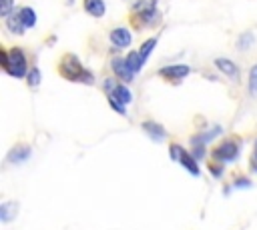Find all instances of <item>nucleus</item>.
<instances>
[{"mask_svg": "<svg viewBox=\"0 0 257 230\" xmlns=\"http://www.w3.org/2000/svg\"><path fill=\"white\" fill-rule=\"evenodd\" d=\"M12 6H14V0H0V16H10L12 12Z\"/></svg>", "mask_w": 257, "mask_h": 230, "instance_id": "24", "label": "nucleus"}, {"mask_svg": "<svg viewBox=\"0 0 257 230\" xmlns=\"http://www.w3.org/2000/svg\"><path fill=\"white\" fill-rule=\"evenodd\" d=\"M84 10H86L90 16L100 18V16L104 14L106 6H104V2H102V0H84Z\"/></svg>", "mask_w": 257, "mask_h": 230, "instance_id": "14", "label": "nucleus"}, {"mask_svg": "<svg viewBox=\"0 0 257 230\" xmlns=\"http://www.w3.org/2000/svg\"><path fill=\"white\" fill-rule=\"evenodd\" d=\"M209 170L213 172V176H215V178H219V176L223 174V162H217V160H211V162H209Z\"/></svg>", "mask_w": 257, "mask_h": 230, "instance_id": "25", "label": "nucleus"}, {"mask_svg": "<svg viewBox=\"0 0 257 230\" xmlns=\"http://www.w3.org/2000/svg\"><path fill=\"white\" fill-rule=\"evenodd\" d=\"M155 46H157V38H149V40H145V42H143V46H141V50H139V52L145 56V60H147V56L153 52V48H155Z\"/></svg>", "mask_w": 257, "mask_h": 230, "instance_id": "21", "label": "nucleus"}, {"mask_svg": "<svg viewBox=\"0 0 257 230\" xmlns=\"http://www.w3.org/2000/svg\"><path fill=\"white\" fill-rule=\"evenodd\" d=\"M108 102H110V106H112V110H114V112H118V114H126L124 104H122L120 100H116L112 94H108Z\"/></svg>", "mask_w": 257, "mask_h": 230, "instance_id": "23", "label": "nucleus"}, {"mask_svg": "<svg viewBox=\"0 0 257 230\" xmlns=\"http://www.w3.org/2000/svg\"><path fill=\"white\" fill-rule=\"evenodd\" d=\"M143 130L151 136V140H155V142H161L165 136H167V132H165V128L159 124V122H153V120H147V122H143Z\"/></svg>", "mask_w": 257, "mask_h": 230, "instance_id": "9", "label": "nucleus"}, {"mask_svg": "<svg viewBox=\"0 0 257 230\" xmlns=\"http://www.w3.org/2000/svg\"><path fill=\"white\" fill-rule=\"evenodd\" d=\"M237 154H239V144L235 140H223L217 148H213L211 158L225 164V162H233L237 158Z\"/></svg>", "mask_w": 257, "mask_h": 230, "instance_id": "5", "label": "nucleus"}, {"mask_svg": "<svg viewBox=\"0 0 257 230\" xmlns=\"http://www.w3.org/2000/svg\"><path fill=\"white\" fill-rule=\"evenodd\" d=\"M32 154V150H30V146H26V144H18V146H14L10 152H8V162H12V164H18V162H24L28 156Z\"/></svg>", "mask_w": 257, "mask_h": 230, "instance_id": "10", "label": "nucleus"}, {"mask_svg": "<svg viewBox=\"0 0 257 230\" xmlns=\"http://www.w3.org/2000/svg\"><path fill=\"white\" fill-rule=\"evenodd\" d=\"M221 134V126H213L211 130H207V132H203V134H197L195 138H191V142L193 144H207V142H211L215 136H219Z\"/></svg>", "mask_w": 257, "mask_h": 230, "instance_id": "16", "label": "nucleus"}, {"mask_svg": "<svg viewBox=\"0 0 257 230\" xmlns=\"http://www.w3.org/2000/svg\"><path fill=\"white\" fill-rule=\"evenodd\" d=\"M26 80H28V86H38L40 84V70L38 68H32V70H28V76H26Z\"/></svg>", "mask_w": 257, "mask_h": 230, "instance_id": "22", "label": "nucleus"}, {"mask_svg": "<svg viewBox=\"0 0 257 230\" xmlns=\"http://www.w3.org/2000/svg\"><path fill=\"white\" fill-rule=\"evenodd\" d=\"M249 92L257 96V64L249 70Z\"/></svg>", "mask_w": 257, "mask_h": 230, "instance_id": "20", "label": "nucleus"}, {"mask_svg": "<svg viewBox=\"0 0 257 230\" xmlns=\"http://www.w3.org/2000/svg\"><path fill=\"white\" fill-rule=\"evenodd\" d=\"M20 18H22L24 28H34V24H36V12L30 6H26V8L20 10Z\"/></svg>", "mask_w": 257, "mask_h": 230, "instance_id": "18", "label": "nucleus"}, {"mask_svg": "<svg viewBox=\"0 0 257 230\" xmlns=\"http://www.w3.org/2000/svg\"><path fill=\"white\" fill-rule=\"evenodd\" d=\"M0 60H2V68L6 70L8 76L24 78L28 74V70H26V56H24V52L20 48L2 50L0 52Z\"/></svg>", "mask_w": 257, "mask_h": 230, "instance_id": "1", "label": "nucleus"}, {"mask_svg": "<svg viewBox=\"0 0 257 230\" xmlns=\"http://www.w3.org/2000/svg\"><path fill=\"white\" fill-rule=\"evenodd\" d=\"M251 170L257 172V142H255V148H253V154H251Z\"/></svg>", "mask_w": 257, "mask_h": 230, "instance_id": "27", "label": "nucleus"}, {"mask_svg": "<svg viewBox=\"0 0 257 230\" xmlns=\"http://www.w3.org/2000/svg\"><path fill=\"white\" fill-rule=\"evenodd\" d=\"M131 40H133V36H131V32H128L126 28H114V30L110 32V42H112L116 48H126V46H131Z\"/></svg>", "mask_w": 257, "mask_h": 230, "instance_id": "8", "label": "nucleus"}, {"mask_svg": "<svg viewBox=\"0 0 257 230\" xmlns=\"http://www.w3.org/2000/svg\"><path fill=\"white\" fill-rule=\"evenodd\" d=\"M18 214V204L16 202H4L0 204V220L2 222H12Z\"/></svg>", "mask_w": 257, "mask_h": 230, "instance_id": "12", "label": "nucleus"}, {"mask_svg": "<svg viewBox=\"0 0 257 230\" xmlns=\"http://www.w3.org/2000/svg\"><path fill=\"white\" fill-rule=\"evenodd\" d=\"M235 186H237V188H251L253 182H251L249 178H237V180H235Z\"/></svg>", "mask_w": 257, "mask_h": 230, "instance_id": "26", "label": "nucleus"}, {"mask_svg": "<svg viewBox=\"0 0 257 230\" xmlns=\"http://www.w3.org/2000/svg\"><path fill=\"white\" fill-rule=\"evenodd\" d=\"M135 16L139 24H151L157 20L159 12H157V2L155 0H139L135 4Z\"/></svg>", "mask_w": 257, "mask_h": 230, "instance_id": "4", "label": "nucleus"}, {"mask_svg": "<svg viewBox=\"0 0 257 230\" xmlns=\"http://www.w3.org/2000/svg\"><path fill=\"white\" fill-rule=\"evenodd\" d=\"M191 68L187 64H171V66H165L159 70V76L163 78H169V80H183L185 76H189Z\"/></svg>", "mask_w": 257, "mask_h": 230, "instance_id": "6", "label": "nucleus"}, {"mask_svg": "<svg viewBox=\"0 0 257 230\" xmlns=\"http://www.w3.org/2000/svg\"><path fill=\"white\" fill-rule=\"evenodd\" d=\"M60 72H62V76L68 78V80L92 84V74L82 68L80 60H78L74 54H66V56L62 58V62H60Z\"/></svg>", "mask_w": 257, "mask_h": 230, "instance_id": "2", "label": "nucleus"}, {"mask_svg": "<svg viewBox=\"0 0 257 230\" xmlns=\"http://www.w3.org/2000/svg\"><path fill=\"white\" fill-rule=\"evenodd\" d=\"M108 94H112V96H114L116 100H120L122 104H128V102L133 100L131 90H128L126 86H122V84H114V86H112V90H110Z\"/></svg>", "mask_w": 257, "mask_h": 230, "instance_id": "15", "label": "nucleus"}, {"mask_svg": "<svg viewBox=\"0 0 257 230\" xmlns=\"http://www.w3.org/2000/svg\"><path fill=\"white\" fill-rule=\"evenodd\" d=\"M169 152H171V158L175 160V162H181L193 176H199V166H197V158L193 156V154H189L183 146H179V144H171V148H169Z\"/></svg>", "mask_w": 257, "mask_h": 230, "instance_id": "3", "label": "nucleus"}, {"mask_svg": "<svg viewBox=\"0 0 257 230\" xmlns=\"http://www.w3.org/2000/svg\"><path fill=\"white\" fill-rule=\"evenodd\" d=\"M253 42H255L253 32H245V34L239 36V40H237V48H239V50H247V48H251Z\"/></svg>", "mask_w": 257, "mask_h": 230, "instance_id": "19", "label": "nucleus"}, {"mask_svg": "<svg viewBox=\"0 0 257 230\" xmlns=\"http://www.w3.org/2000/svg\"><path fill=\"white\" fill-rule=\"evenodd\" d=\"M215 66L225 74V76H229V78H237V74H239V68H237V64L233 62V60H229V58H215Z\"/></svg>", "mask_w": 257, "mask_h": 230, "instance_id": "11", "label": "nucleus"}, {"mask_svg": "<svg viewBox=\"0 0 257 230\" xmlns=\"http://www.w3.org/2000/svg\"><path fill=\"white\" fill-rule=\"evenodd\" d=\"M126 62H128V66L133 68V72L137 74V72L143 68V64H145V56H143L141 52L133 50V52H128V56H126Z\"/></svg>", "mask_w": 257, "mask_h": 230, "instance_id": "17", "label": "nucleus"}, {"mask_svg": "<svg viewBox=\"0 0 257 230\" xmlns=\"http://www.w3.org/2000/svg\"><path fill=\"white\" fill-rule=\"evenodd\" d=\"M6 26H8V30L12 32V34H22L26 28H24V24H22V18H20V12L16 14H10V16H6Z\"/></svg>", "mask_w": 257, "mask_h": 230, "instance_id": "13", "label": "nucleus"}, {"mask_svg": "<svg viewBox=\"0 0 257 230\" xmlns=\"http://www.w3.org/2000/svg\"><path fill=\"white\" fill-rule=\"evenodd\" d=\"M110 66H112V72H114V74H116L120 80L131 82V80L135 78V72H133V68L128 66L126 58H114V60L110 62Z\"/></svg>", "mask_w": 257, "mask_h": 230, "instance_id": "7", "label": "nucleus"}]
</instances>
